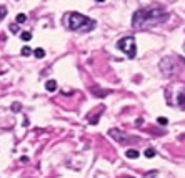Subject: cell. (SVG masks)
<instances>
[{"label": "cell", "mask_w": 185, "mask_h": 178, "mask_svg": "<svg viewBox=\"0 0 185 178\" xmlns=\"http://www.w3.org/2000/svg\"><path fill=\"white\" fill-rule=\"evenodd\" d=\"M25 20H27V15H25V13H18V15H17V23H23Z\"/></svg>", "instance_id": "13"}, {"label": "cell", "mask_w": 185, "mask_h": 178, "mask_svg": "<svg viewBox=\"0 0 185 178\" xmlns=\"http://www.w3.org/2000/svg\"><path fill=\"white\" fill-rule=\"evenodd\" d=\"M157 122H159L160 125H167V123H169V120H167V118H165V117H160L159 120H157Z\"/></svg>", "instance_id": "16"}, {"label": "cell", "mask_w": 185, "mask_h": 178, "mask_svg": "<svg viewBox=\"0 0 185 178\" xmlns=\"http://www.w3.org/2000/svg\"><path fill=\"white\" fill-rule=\"evenodd\" d=\"M177 105H179L182 110H185V90L177 95Z\"/></svg>", "instance_id": "4"}, {"label": "cell", "mask_w": 185, "mask_h": 178, "mask_svg": "<svg viewBox=\"0 0 185 178\" xmlns=\"http://www.w3.org/2000/svg\"><path fill=\"white\" fill-rule=\"evenodd\" d=\"M33 55H35L37 58H43V57H45V50H43V48H35V50H33Z\"/></svg>", "instance_id": "8"}, {"label": "cell", "mask_w": 185, "mask_h": 178, "mask_svg": "<svg viewBox=\"0 0 185 178\" xmlns=\"http://www.w3.org/2000/svg\"><path fill=\"white\" fill-rule=\"evenodd\" d=\"M145 157L147 158H154L155 157V150L154 148H147V150H145Z\"/></svg>", "instance_id": "11"}, {"label": "cell", "mask_w": 185, "mask_h": 178, "mask_svg": "<svg viewBox=\"0 0 185 178\" xmlns=\"http://www.w3.org/2000/svg\"><path fill=\"white\" fill-rule=\"evenodd\" d=\"M20 38H22L23 42H28V40H32V33H30V32H22Z\"/></svg>", "instance_id": "9"}, {"label": "cell", "mask_w": 185, "mask_h": 178, "mask_svg": "<svg viewBox=\"0 0 185 178\" xmlns=\"http://www.w3.org/2000/svg\"><path fill=\"white\" fill-rule=\"evenodd\" d=\"M20 110H22V105H20V103H14V105H12V112H20Z\"/></svg>", "instance_id": "15"}, {"label": "cell", "mask_w": 185, "mask_h": 178, "mask_svg": "<svg viewBox=\"0 0 185 178\" xmlns=\"http://www.w3.org/2000/svg\"><path fill=\"white\" fill-rule=\"evenodd\" d=\"M65 25L72 32H90L95 28L97 23L87 15H82L78 12H70L68 15H65Z\"/></svg>", "instance_id": "2"}, {"label": "cell", "mask_w": 185, "mask_h": 178, "mask_svg": "<svg viewBox=\"0 0 185 178\" xmlns=\"http://www.w3.org/2000/svg\"><path fill=\"white\" fill-rule=\"evenodd\" d=\"M32 52L33 50H30V47H23V48H22V55L28 57V55H32Z\"/></svg>", "instance_id": "12"}, {"label": "cell", "mask_w": 185, "mask_h": 178, "mask_svg": "<svg viewBox=\"0 0 185 178\" xmlns=\"http://www.w3.org/2000/svg\"><path fill=\"white\" fill-rule=\"evenodd\" d=\"M139 155H140V153L137 152V150H134V148H130V150H127V152H125V157H127V158H132V160L139 158Z\"/></svg>", "instance_id": "6"}, {"label": "cell", "mask_w": 185, "mask_h": 178, "mask_svg": "<svg viewBox=\"0 0 185 178\" xmlns=\"http://www.w3.org/2000/svg\"><path fill=\"white\" fill-rule=\"evenodd\" d=\"M9 28H10V32H12V33H17V32L20 30V28H18V23H12V25L9 27Z\"/></svg>", "instance_id": "14"}, {"label": "cell", "mask_w": 185, "mask_h": 178, "mask_svg": "<svg viewBox=\"0 0 185 178\" xmlns=\"http://www.w3.org/2000/svg\"><path fill=\"white\" fill-rule=\"evenodd\" d=\"M122 178H134V177H122Z\"/></svg>", "instance_id": "17"}, {"label": "cell", "mask_w": 185, "mask_h": 178, "mask_svg": "<svg viewBox=\"0 0 185 178\" xmlns=\"http://www.w3.org/2000/svg\"><path fill=\"white\" fill-rule=\"evenodd\" d=\"M108 90H102V88H93V95H97V97H107L108 95Z\"/></svg>", "instance_id": "7"}, {"label": "cell", "mask_w": 185, "mask_h": 178, "mask_svg": "<svg viewBox=\"0 0 185 178\" xmlns=\"http://www.w3.org/2000/svg\"><path fill=\"white\" fill-rule=\"evenodd\" d=\"M7 17V7H4V5H0V22L4 20Z\"/></svg>", "instance_id": "10"}, {"label": "cell", "mask_w": 185, "mask_h": 178, "mask_svg": "<svg viewBox=\"0 0 185 178\" xmlns=\"http://www.w3.org/2000/svg\"><path fill=\"white\" fill-rule=\"evenodd\" d=\"M169 20V13L160 9V7H145V9H139L132 17V27L144 30V28H150V27L160 25L164 22Z\"/></svg>", "instance_id": "1"}, {"label": "cell", "mask_w": 185, "mask_h": 178, "mask_svg": "<svg viewBox=\"0 0 185 178\" xmlns=\"http://www.w3.org/2000/svg\"><path fill=\"white\" fill-rule=\"evenodd\" d=\"M45 88H47V92H55L57 90V82L55 80H47L45 82Z\"/></svg>", "instance_id": "5"}, {"label": "cell", "mask_w": 185, "mask_h": 178, "mask_svg": "<svg viewBox=\"0 0 185 178\" xmlns=\"http://www.w3.org/2000/svg\"><path fill=\"white\" fill-rule=\"evenodd\" d=\"M97 2H103V0H97Z\"/></svg>", "instance_id": "18"}, {"label": "cell", "mask_w": 185, "mask_h": 178, "mask_svg": "<svg viewBox=\"0 0 185 178\" xmlns=\"http://www.w3.org/2000/svg\"><path fill=\"white\" fill-rule=\"evenodd\" d=\"M117 48L122 50L129 58H134L137 55V43H135L134 37H125V38H120L117 42Z\"/></svg>", "instance_id": "3"}]
</instances>
